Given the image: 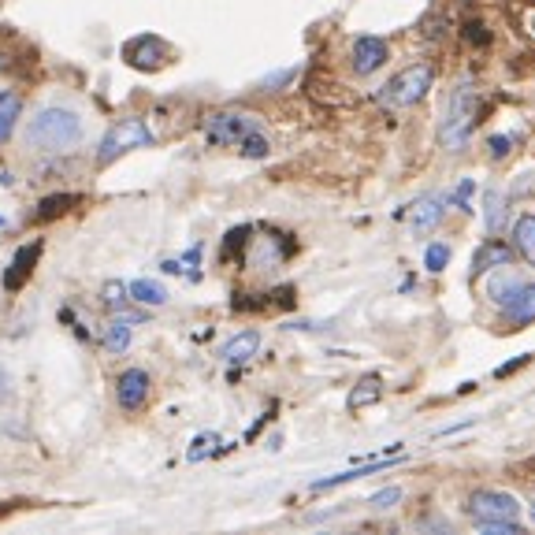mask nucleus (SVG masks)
Returning a JSON list of instances; mask_svg holds the SVG:
<instances>
[{
  "mask_svg": "<svg viewBox=\"0 0 535 535\" xmlns=\"http://www.w3.org/2000/svg\"><path fill=\"white\" fill-rule=\"evenodd\" d=\"M19 116H23V97L15 90H0V145L15 134Z\"/></svg>",
  "mask_w": 535,
  "mask_h": 535,
  "instance_id": "obj_15",
  "label": "nucleus"
},
{
  "mask_svg": "<svg viewBox=\"0 0 535 535\" xmlns=\"http://www.w3.org/2000/svg\"><path fill=\"white\" fill-rule=\"evenodd\" d=\"M469 41L472 45H487V27H480V23H469Z\"/></svg>",
  "mask_w": 535,
  "mask_h": 535,
  "instance_id": "obj_29",
  "label": "nucleus"
},
{
  "mask_svg": "<svg viewBox=\"0 0 535 535\" xmlns=\"http://www.w3.org/2000/svg\"><path fill=\"white\" fill-rule=\"evenodd\" d=\"M487 227H491V231L502 227V194H498V190L487 194Z\"/></svg>",
  "mask_w": 535,
  "mask_h": 535,
  "instance_id": "obj_25",
  "label": "nucleus"
},
{
  "mask_svg": "<svg viewBox=\"0 0 535 535\" xmlns=\"http://www.w3.org/2000/svg\"><path fill=\"white\" fill-rule=\"evenodd\" d=\"M431 90V67L428 64H413L398 71L383 90H379V101L387 108H409L424 101V93Z\"/></svg>",
  "mask_w": 535,
  "mask_h": 535,
  "instance_id": "obj_5",
  "label": "nucleus"
},
{
  "mask_svg": "<svg viewBox=\"0 0 535 535\" xmlns=\"http://www.w3.org/2000/svg\"><path fill=\"white\" fill-rule=\"evenodd\" d=\"M127 294H131L134 301H142V305H164V301H168V290H164V283H157V279H134L131 287H127Z\"/></svg>",
  "mask_w": 535,
  "mask_h": 535,
  "instance_id": "obj_20",
  "label": "nucleus"
},
{
  "mask_svg": "<svg viewBox=\"0 0 535 535\" xmlns=\"http://www.w3.org/2000/svg\"><path fill=\"white\" fill-rule=\"evenodd\" d=\"M8 64H12V60H8V53H0V71H4Z\"/></svg>",
  "mask_w": 535,
  "mask_h": 535,
  "instance_id": "obj_30",
  "label": "nucleus"
},
{
  "mask_svg": "<svg viewBox=\"0 0 535 535\" xmlns=\"http://www.w3.org/2000/svg\"><path fill=\"white\" fill-rule=\"evenodd\" d=\"M0 391H4V372H0Z\"/></svg>",
  "mask_w": 535,
  "mask_h": 535,
  "instance_id": "obj_33",
  "label": "nucleus"
},
{
  "mask_svg": "<svg viewBox=\"0 0 535 535\" xmlns=\"http://www.w3.org/2000/svg\"><path fill=\"white\" fill-rule=\"evenodd\" d=\"M149 387H153V379L145 368H127V372H119L116 379V402L123 413H138L145 402H149Z\"/></svg>",
  "mask_w": 535,
  "mask_h": 535,
  "instance_id": "obj_9",
  "label": "nucleus"
},
{
  "mask_svg": "<svg viewBox=\"0 0 535 535\" xmlns=\"http://www.w3.org/2000/svg\"><path fill=\"white\" fill-rule=\"evenodd\" d=\"M145 145H153V131L145 127V119H119L116 127L101 138V145H97V168H108L119 157H127L131 149H145Z\"/></svg>",
  "mask_w": 535,
  "mask_h": 535,
  "instance_id": "obj_3",
  "label": "nucleus"
},
{
  "mask_svg": "<svg viewBox=\"0 0 535 535\" xmlns=\"http://www.w3.org/2000/svg\"><path fill=\"white\" fill-rule=\"evenodd\" d=\"M253 131H261V123L249 112H216V116L205 119V138L212 145H238Z\"/></svg>",
  "mask_w": 535,
  "mask_h": 535,
  "instance_id": "obj_6",
  "label": "nucleus"
},
{
  "mask_svg": "<svg viewBox=\"0 0 535 535\" xmlns=\"http://www.w3.org/2000/svg\"><path fill=\"white\" fill-rule=\"evenodd\" d=\"M41 261V242H27V246L15 249L12 264H8V272H4V290L15 294V290H23V283L30 279V272L38 268Z\"/></svg>",
  "mask_w": 535,
  "mask_h": 535,
  "instance_id": "obj_11",
  "label": "nucleus"
},
{
  "mask_svg": "<svg viewBox=\"0 0 535 535\" xmlns=\"http://www.w3.org/2000/svg\"><path fill=\"white\" fill-rule=\"evenodd\" d=\"M476 116H480V90L472 82H461L443 112V145L446 149H461L469 142V134L476 131Z\"/></svg>",
  "mask_w": 535,
  "mask_h": 535,
  "instance_id": "obj_2",
  "label": "nucleus"
},
{
  "mask_svg": "<svg viewBox=\"0 0 535 535\" xmlns=\"http://www.w3.org/2000/svg\"><path fill=\"white\" fill-rule=\"evenodd\" d=\"M528 509H532V524H535V498H532V506H528Z\"/></svg>",
  "mask_w": 535,
  "mask_h": 535,
  "instance_id": "obj_32",
  "label": "nucleus"
},
{
  "mask_svg": "<svg viewBox=\"0 0 535 535\" xmlns=\"http://www.w3.org/2000/svg\"><path fill=\"white\" fill-rule=\"evenodd\" d=\"M513 246L535 268V216H521V220L513 223Z\"/></svg>",
  "mask_w": 535,
  "mask_h": 535,
  "instance_id": "obj_18",
  "label": "nucleus"
},
{
  "mask_svg": "<svg viewBox=\"0 0 535 535\" xmlns=\"http://www.w3.org/2000/svg\"><path fill=\"white\" fill-rule=\"evenodd\" d=\"M487 145H491V157L502 160V157H506V153H509V145H513V138H491V142H487Z\"/></svg>",
  "mask_w": 535,
  "mask_h": 535,
  "instance_id": "obj_28",
  "label": "nucleus"
},
{
  "mask_svg": "<svg viewBox=\"0 0 535 535\" xmlns=\"http://www.w3.org/2000/svg\"><path fill=\"white\" fill-rule=\"evenodd\" d=\"M131 316H127V320H123V316H119V320H112V327H108V335H105V350H112V353H123L127 350V346H131Z\"/></svg>",
  "mask_w": 535,
  "mask_h": 535,
  "instance_id": "obj_21",
  "label": "nucleus"
},
{
  "mask_svg": "<svg viewBox=\"0 0 535 535\" xmlns=\"http://www.w3.org/2000/svg\"><path fill=\"white\" fill-rule=\"evenodd\" d=\"M439 220H443V197H424L409 212L413 231H431V227H439Z\"/></svg>",
  "mask_w": 535,
  "mask_h": 535,
  "instance_id": "obj_16",
  "label": "nucleus"
},
{
  "mask_svg": "<svg viewBox=\"0 0 535 535\" xmlns=\"http://www.w3.org/2000/svg\"><path fill=\"white\" fill-rule=\"evenodd\" d=\"M238 149H242V157L264 160V157H268V138H264L261 131H253V134H246V138L238 142Z\"/></svg>",
  "mask_w": 535,
  "mask_h": 535,
  "instance_id": "obj_22",
  "label": "nucleus"
},
{
  "mask_svg": "<svg viewBox=\"0 0 535 535\" xmlns=\"http://www.w3.org/2000/svg\"><path fill=\"white\" fill-rule=\"evenodd\" d=\"M257 350H261V335L257 331H238L235 339L223 346V361L227 365H246V361L257 357Z\"/></svg>",
  "mask_w": 535,
  "mask_h": 535,
  "instance_id": "obj_14",
  "label": "nucleus"
},
{
  "mask_svg": "<svg viewBox=\"0 0 535 535\" xmlns=\"http://www.w3.org/2000/svg\"><path fill=\"white\" fill-rule=\"evenodd\" d=\"M0 227H4V216H0Z\"/></svg>",
  "mask_w": 535,
  "mask_h": 535,
  "instance_id": "obj_34",
  "label": "nucleus"
},
{
  "mask_svg": "<svg viewBox=\"0 0 535 535\" xmlns=\"http://www.w3.org/2000/svg\"><path fill=\"white\" fill-rule=\"evenodd\" d=\"M8 183H12V179H8V175H0V186H8Z\"/></svg>",
  "mask_w": 535,
  "mask_h": 535,
  "instance_id": "obj_31",
  "label": "nucleus"
},
{
  "mask_svg": "<svg viewBox=\"0 0 535 535\" xmlns=\"http://www.w3.org/2000/svg\"><path fill=\"white\" fill-rule=\"evenodd\" d=\"M79 205V194H53L45 197V201H38V212L30 216L34 223H49V220H60L64 212H71Z\"/></svg>",
  "mask_w": 535,
  "mask_h": 535,
  "instance_id": "obj_17",
  "label": "nucleus"
},
{
  "mask_svg": "<svg viewBox=\"0 0 535 535\" xmlns=\"http://www.w3.org/2000/svg\"><path fill=\"white\" fill-rule=\"evenodd\" d=\"M509 4H513V15L521 19V27L535 38V0H509Z\"/></svg>",
  "mask_w": 535,
  "mask_h": 535,
  "instance_id": "obj_24",
  "label": "nucleus"
},
{
  "mask_svg": "<svg viewBox=\"0 0 535 535\" xmlns=\"http://www.w3.org/2000/svg\"><path fill=\"white\" fill-rule=\"evenodd\" d=\"M469 513L476 524H495V521H517L521 502L506 491H476L469 498Z\"/></svg>",
  "mask_w": 535,
  "mask_h": 535,
  "instance_id": "obj_7",
  "label": "nucleus"
},
{
  "mask_svg": "<svg viewBox=\"0 0 535 535\" xmlns=\"http://www.w3.org/2000/svg\"><path fill=\"white\" fill-rule=\"evenodd\" d=\"M394 461H398V454H394V457H379V461H368V465H357V469L339 472V476H327V480H316V483H313V491H331V487H342V483H353V480H361V476H372V472H383V469H391Z\"/></svg>",
  "mask_w": 535,
  "mask_h": 535,
  "instance_id": "obj_13",
  "label": "nucleus"
},
{
  "mask_svg": "<svg viewBox=\"0 0 535 535\" xmlns=\"http://www.w3.org/2000/svg\"><path fill=\"white\" fill-rule=\"evenodd\" d=\"M212 446H220V439H216L212 431H209V435H197V439H194V450H190L186 457H190V461H201V457H209V454H212Z\"/></svg>",
  "mask_w": 535,
  "mask_h": 535,
  "instance_id": "obj_26",
  "label": "nucleus"
},
{
  "mask_svg": "<svg viewBox=\"0 0 535 535\" xmlns=\"http://www.w3.org/2000/svg\"><path fill=\"white\" fill-rule=\"evenodd\" d=\"M394 502H402V487H387V491H379V495L368 498V506L372 509H391Z\"/></svg>",
  "mask_w": 535,
  "mask_h": 535,
  "instance_id": "obj_27",
  "label": "nucleus"
},
{
  "mask_svg": "<svg viewBox=\"0 0 535 535\" xmlns=\"http://www.w3.org/2000/svg\"><path fill=\"white\" fill-rule=\"evenodd\" d=\"M383 398V379L379 376H365V379H357V387L350 391V409H365V405L379 402Z\"/></svg>",
  "mask_w": 535,
  "mask_h": 535,
  "instance_id": "obj_19",
  "label": "nucleus"
},
{
  "mask_svg": "<svg viewBox=\"0 0 535 535\" xmlns=\"http://www.w3.org/2000/svg\"><path fill=\"white\" fill-rule=\"evenodd\" d=\"M509 261H513V249L506 246V242H483L480 249H476V257H472V275H483L491 272V268H509Z\"/></svg>",
  "mask_w": 535,
  "mask_h": 535,
  "instance_id": "obj_12",
  "label": "nucleus"
},
{
  "mask_svg": "<svg viewBox=\"0 0 535 535\" xmlns=\"http://www.w3.org/2000/svg\"><path fill=\"white\" fill-rule=\"evenodd\" d=\"M164 56H168V45L157 34H138V38L123 45V60L134 71H157V67H164Z\"/></svg>",
  "mask_w": 535,
  "mask_h": 535,
  "instance_id": "obj_8",
  "label": "nucleus"
},
{
  "mask_svg": "<svg viewBox=\"0 0 535 535\" xmlns=\"http://www.w3.org/2000/svg\"><path fill=\"white\" fill-rule=\"evenodd\" d=\"M446 264H450V246H443V242H431L428 253H424V268H428V272H443Z\"/></svg>",
  "mask_w": 535,
  "mask_h": 535,
  "instance_id": "obj_23",
  "label": "nucleus"
},
{
  "mask_svg": "<svg viewBox=\"0 0 535 535\" xmlns=\"http://www.w3.org/2000/svg\"><path fill=\"white\" fill-rule=\"evenodd\" d=\"M387 60H391V49H387L383 38L365 34V38L353 41V71H357V75H376Z\"/></svg>",
  "mask_w": 535,
  "mask_h": 535,
  "instance_id": "obj_10",
  "label": "nucleus"
},
{
  "mask_svg": "<svg viewBox=\"0 0 535 535\" xmlns=\"http://www.w3.org/2000/svg\"><path fill=\"white\" fill-rule=\"evenodd\" d=\"M487 294L498 301V309L517 320V324H532L535 320V283L513 279V275H495Z\"/></svg>",
  "mask_w": 535,
  "mask_h": 535,
  "instance_id": "obj_4",
  "label": "nucleus"
},
{
  "mask_svg": "<svg viewBox=\"0 0 535 535\" xmlns=\"http://www.w3.org/2000/svg\"><path fill=\"white\" fill-rule=\"evenodd\" d=\"M27 149H38V153H67L71 145L82 142V119L79 112L60 105L38 108L34 119H27Z\"/></svg>",
  "mask_w": 535,
  "mask_h": 535,
  "instance_id": "obj_1",
  "label": "nucleus"
}]
</instances>
